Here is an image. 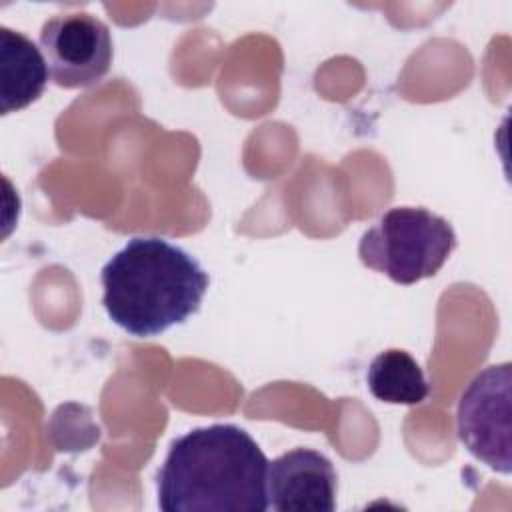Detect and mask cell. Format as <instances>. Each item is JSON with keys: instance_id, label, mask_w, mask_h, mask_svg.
<instances>
[{"instance_id": "1", "label": "cell", "mask_w": 512, "mask_h": 512, "mask_svg": "<svg viewBox=\"0 0 512 512\" xmlns=\"http://www.w3.org/2000/svg\"><path fill=\"white\" fill-rule=\"evenodd\" d=\"M268 458L236 424L194 428L170 444L158 470L164 512H264Z\"/></svg>"}, {"instance_id": "2", "label": "cell", "mask_w": 512, "mask_h": 512, "mask_svg": "<svg viewBox=\"0 0 512 512\" xmlns=\"http://www.w3.org/2000/svg\"><path fill=\"white\" fill-rule=\"evenodd\" d=\"M102 304L124 332L152 338L198 312L210 278L184 248L158 236L130 238L102 268Z\"/></svg>"}, {"instance_id": "3", "label": "cell", "mask_w": 512, "mask_h": 512, "mask_svg": "<svg viewBox=\"0 0 512 512\" xmlns=\"http://www.w3.org/2000/svg\"><path fill=\"white\" fill-rule=\"evenodd\" d=\"M456 244L446 218L422 206H396L362 234L358 256L366 268L410 286L438 274Z\"/></svg>"}, {"instance_id": "4", "label": "cell", "mask_w": 512, "mask_h": 512, "mask_svg": "<svg viewBox=\"0 0 512 512\" xmlns=\"http://www.w3.org/2000/svg\"><path fill=\"white\" fill-rule=\"evenodd\" d=\"M456 432L464 448L488 468L512 472V366L478 372L458 400Z\"/></svg>"}, {"instance_id": "5", "label": "cell", "mask_w": 512, "mask_h": 512, "mask_svg": "<svg viewBox=\"0 0 512 512\" xmlns=\"http://www.w3.org/2000/svg\"><path fill=\"white\" fill-rule=\"evenodd\" d=\"M40 50L60 88L98 84L114 56L108 26L88 12L56 14L46 20L40 30Z\"/></svg>"}, {"instance_id": "6", "label": "cell", "mask_w": 512, "mask_h": 512, "mask_svg": "<svg viewBox=\"0 0 512 512\" xmlns=\"http://www.w3.org/2000/svg\"><path fill=\"white\" fill-rule=\"evenodd\" d=\"M338 476L318 450L294 448L266 468V500L276 512H332Z\"/></svg>"}, {"instance_id": "7", "label": "cell", "mask_w": 512, "mask_h": 512, "mask_svg": "<svg viewBox=\"0 0 512 512\" xmlns=\"http://www.w3.org/2000/svg\"><path fill=\"white\" fill-rule=\"evenodd\" d=\"M50 70L44 54L20 32L0 28V98L2 114L18 112L38 100Z\"/></svg>"}, {"instance_id": "8", "label": "cell", "mask_w": 512, "mask_h": 512, "mask_svg": "<svg viewBox=\"0 0 512 512\" xmlns=\"http://www.w3.org/2000/svg\"><path fill=\"white\" fill-rule=\"evenodd\" d=\"M366 384L370 394L386 404L414 406L424 402L430 392L420 364L400 348H388L372 358Z\"/></svg>"}]
</instances>
